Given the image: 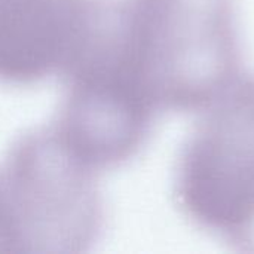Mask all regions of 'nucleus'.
Returning a JSON list of instances; mask_svg holds the SVG:
<instances>
[{"label":"nucleus","mask_w":254,"mask_h":254,"mask_svg":"<svg viewBox=\"0 0 254 254\" xmlns=\"http://www.w3.org/2000/svg\"><path fill=\"white\" fill-rule=\"evenodd\" d=\"M124 49L159 110L204 112L238 83L234 0H119Z\"/></svg>","instance_id":"1"},{"label":"nucleus","mask_w":254,"mask_h":254,"mask_svg":"<svg viewBox=\"0 0 254 254\" xmlns=\"http://www.w3.org/2000/svg\"><path fill=\"white\" fill-rule=\"evenodd\" d=\"M104 219L98 173L46 127L22 135L0 164V254H74Z\"/></svg>","instance_id":"2"},{"label":"nucleus","mask_w":254,"mask_h":254,"mask_svg":"<svg viewBox=\"0 0 254 254\" xmlns=\"http://www.w3.org/2000/svg\"><path fill=\"white\" fill-rule=\"evenodd\" d=\"M64 79L60 109L49 128L85 165L116 168L144 146L158 113L125 57L113 3Z\"/></svg>","instance_id":"3"},{"label":"nucleus","mask_w":254,"mask_h":254,"mask_svg":"<svg viewBox=\"0 0 254 254\" xmlns=\"http://www.w3.org/2000/svg\"><path fill=\"white\" fill-rule=\"evenodd\" d=\"M103 7L98 0H0V82L64 77L88 46Z\"/></svg>","instance_id":"5"},{"label":"nucleus","mask_w":254,"mask_h":254,"mask_svg":"<svg viewBox=\"0 0 254 254\" xmlns=\"http://www.w3.org/2000/svg\"><path fill=\"white\" fill-rule=\"evenodd\" d=\"M176 198L199 228L254 250V80L202 112L179 158Z\"/></svg>","instance_id":"4"}]
</instances>
